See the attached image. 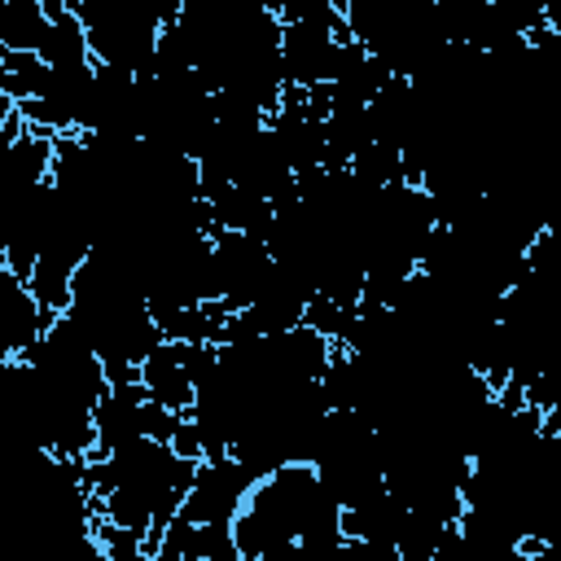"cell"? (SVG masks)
Segmentation results:
<instances>
[{"label": "cell", "mask_w": 561, "mask_h": 561, "mask_svg": "<svg viewBox=\"0 0 561 561\" xmlns=\"http://www.w3.org/2000/svg\"><path fill=\"white\" fill-rule=\"evenodd\" d=\"M70 13L88 35L92 66H114L136 79L153 75L162 22L149 0H70Z\"/></svg>", "instance_id": "obj_1"}, {"label": "cell", "mask_w": 561, "mask_h": 561, "mask_svg": "<svg viewBox=\"0 0 561 561\" xmlns=\"http://www.w3.org/2000/svg\"><path fill=\"white\" fill-rule=\"evenodd\" d=\"M250 486H254V473L241 460H232V456L202 460L175 517H184V522H228L232 526V517H237V508H241Z\"/></svg>", "instance_id": "obj_2"}, {"label": "cell", "mask_w": 561, "mask_h": 561, "mask_svg": "<svg viewBox=\"0 0 561 561\" xmlns=\"http://www.w3.org/2000/svg\"><path fill=\"white\" fill-rule=\"evenodd\" d=\"M136 373H140V386H145V394H149L153 403H162V408H171V412H180V416L193 408L197 390H193L188 368H184V359H180V342L162 337V342L136 364Z\"/></svg>", "instance_id": "obj_3"}, {"label": "cell", "mask_w": 561, "mask_h": 561, "mask_svg": "<svg viewBox=\"0 0 561 561\" xmlns=\"http://www.w3.org/2000/svg\"><path fill=\"white\" fill-rule=\"evenodd\" d=\"M39 61L53 66V70H88L92 66V53H88V35L79 26V18L66 9L61 18H48V31L39 39Z\"/></svg>", "instance_id": "obj_4"}, {"label": "cell", "mask_w": 561, "mask_h": 561, "mask_svg": "<svg viewBox=\"0 0 561 561\" xmlns=\"http://www.w3.org/2000/svg\"><path fill=\"white\" fill-rule=\"evenodd\" d=\"M44 31H48V13L39 9V0H4V9H0V48L35 53Z\"/></svg>", "instance_id": "obj_5"}, {"label": "cell", "mask_w": 561, "mask_h": 561, "mask_svg": "<svg viewBox=\"0 0 561 561\" xmlns=\"http://www.w3.org/2000/svg\"><path fill=\"white\" fill-rule=\"evenodd\" d=\"M491 9L504 18V26L508 31H517V35H530V31H539V26H548V0H491Z\"/></svg>", "instance_id": "obj_6"}, {"label": "cell", "mask_w": 561, "mask_h": 561, "mask_svg": "<svg viewBox=\"0 0 561 561\" xmlns=\"http://www.w3.org/2000/svg\"><path fill=\"white\" fill-rule=\"evenodd\" d=\"M175 421H180V412H171V408H162V403H153V399H145V403H140V434H145V438L171 443Z\"/></svg>", "instance_id": "obj_7"}, {"label": "cell", "mask_w": 561, "mask_h": 561, "mask_svg": "<svg viewBox=\"0 0 561 561\" xmlns=\"http://www.w3.org/2000/svg\"><path fill=\"white\" fill-rule=\"evenodd\" d=\"M171 451H175V456H184V460H202V434H197V425H193V416H188V412L175 421Z\"/></svg>", "instance_id": "obj_8"}]
</instances>
